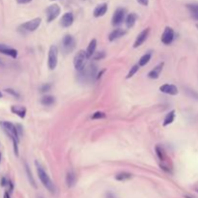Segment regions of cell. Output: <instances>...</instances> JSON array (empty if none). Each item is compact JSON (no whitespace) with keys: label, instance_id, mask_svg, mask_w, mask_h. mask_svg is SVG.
<instances>
[{"label":"cell","instance_id":"cell-1","mask_svg":"<svg viewBox=\"0 0 198 198\" xmlns=\"http://www.w3.org/2000/svg\"><path fill=\"white\" fill-rule=\"evenodd\" d=\"M0 126L7 133V135L10 137V139L13 141V146H14V152L16 157H19V134L18 132L16 126L9 121H0Z\"/></svg>","mask_w":198,"mask_h":198},{"label":"cell","instance_id":"cell-2","mask_svg":"<svg viewBox=\"0 0 198 198\" xmlns=\"http://www.w3.org/2000/svg\"><path fill=\"white\" fill-rule=\"evenodd\" d=\"M35 165L37 168V173L39 176V179L42 182V184L44 185V187L50 192H55V186L52 183V181L50 180L49 176L47 175V173L46 172V170L43 168L42 165L39 163L38 161H35Z\"/></svg>","mask_w":198,"mask_h":198},{"label":"cell","instance_id":"cell-3","mask_svg":"<svg viewBox=\"0 0 198 198\" xmlns=\"http://www.w3.org/2000/svg\"><path fill=\"white\" fill-rule=\"evenodd\" d=\"M88 56L86 51L84 50H79L78 52L75 54V56L74 58V66L75 68V70L77 71H82L85 68L86 63H87Z\"/></svg>","mask_w":198,"mask_h":198},{"label":"cell","instance_id":"cell-4","mask_svg":"<svg viewBox=\"0 0 198 198\" xmlns=\"http://www.w3.org/2000/svg\"><path fill=\"white\" fill-rule=\"evenodd\" d=\"M58 62V49L56 46H51L49 51V60H47V65L49 70H54L57 66Z\"/></svg>","mask_w":198,"mask_h":198},{"label":"cell","instance_id":"cell-5","mask_svg":"<svg viewBox=\"0 0 198 198\" xmlns=\"http://www.w3.org/2000/svg\"><path fill=\"white\" fill-rule=\"evenodd\" d=\"M75 47V40L72 35H66L62 40V49L65 53H70Z\"/></svg>","mask_w":198,"mask_h":198},{"label":"cell","instance_id":"cell-6","mask_svg":"<svg viewBox=\"0 0 198 198\" xmlns=\"http://www.w3.org/2000/svg\"><path fill=\"white\" fill-rule=\"evenodd\" d=\"M60 12H61V9H60V7L57 4H53V5H50L49 7H47L46 10L47 22L53 21L60 15Z\"/></svg>","mask_w":198,"mask_h":198},{"label":"cell","instance_id":"cell-7","mask_svg":"<svg viewBox=\"0 0 198 198\" xmlns=\"http://www.w3.org/2000/svg\"><path fill=\"white\" fill-rule=\"evenodd\" d=\"M41 22H42L41 18H36L34 19L27 21V22H25L23 24H21L20 28H22L24 31H27V32H34L41 25Z\"/></svg>","mask_w":198,"mask_h":198},{"label":"cell","instance_id":"cell-8","mask_svg":"<svg viewBox=\"0 0 198 198\" xmlns=\"http://www.w3.org/2000/svg\"><path fill=\"white\" fill-rule=\"evenodd\" d=\"M126 16V10L124 8H118L117 10L114 12L112 19H111V23L113 26H118V25L122 24V22Z\"/></svg>","mask_w":198,"mask_h":198},{"label":"cell","instance_id":"cell-9","mask_svg":"<svg viewBox=\"0 0 198 198\" xmlns=\"http://www.w3.org/2000/svg\"><path fill=\"white\" fill-rule=\"evenodd\" d=\"M174 40V30L171 27H166L161 35V42L164 45H170Z\"/></svg>","mask_w":198,"mask_h":198},{"label":"cell","instance_id":"cell-10","mask_svg":"<svg viewBox=\"0 0 198 198\" xmlns=\"http://www.w3.org/2000/svg\"><path fill=\"white\" fill-rule=\"evenodd\" d=\"M149 33H150V28H146V29H144L142 32H140V33L138 34V36H137V38H136L134 44H133V47H134V49H136V47L140 46L142 44H143V43H144L146 40H147Z\"/></svg>","mask_w":198,"mask_h":198},{"label":"cell","instance_id":"cell-11","mask_svg":"<svg viewBox=\"0 0 198 198\" xmlns=\"http://www.w3.org/2000/svg\"><path fill=\"white\" fill-rule=\"evenodd\" d=\"M160 91L171 96H176L178 94V88L173 84H163L160 87Z\"/></svg>","mask_w":198,"mask_h":198},{"label":"cell","instance_id":"cell-12","mask_svg":"<svg viewBox=\"0 0 198 198\" xmlns=\"http://www.w3.org/2000/svg\"><path fill=\"white\" fill-rule=\"evenodd\" d=\"M74 22V15L72 13H66L64 14L61 18V20H60V24L61 26L64 28H68L70 27L71 25Z\"/></svg>","mask_w":198,"mask_h":198},{"label":"cell","instance_id":"cell-13","mask_svg":"<svg viewBox=\"0 0 198 198\" xmlns=\"http://www.w3.org/2000/svg\"><path fill=\"white\" fill-rule=\"evenodd\" d=\"M0 53L8 55V56H11L12 58L18 57V50L15 49H12V47L7 46L6 45H2V44H0Z\"/></svg>","mask_w":198,"mask_h":198},{"label":"cell","instance_id":"cell-14","mask_svg":"<svg viewBox=\"0 0 198 198\" xmlns=\"http://www.w3.org/2000/svg\"><path fill=\"white\" fill-rule=\"evenodd\" d=\"M163 66H164V63H163V62H161V63L158 64V65H157L156 67L153 69L152 71L149 72L148 77H150V78H152V79H157V78H158V77H160V75H161V72H162Z\"/></svg>","mask_w":198,"mask_h":198},{"label":"cell","instance_id":"cell-15","mask_svg":"<svg viewBox=\"0 0 198 198\" xmlns=\"http://www.w3.org/2000/svg\"><path fill=\"white\" fill-rule=\"evenodd\" d=\"M107 12V4L106 3H102L98 5L94 10V16L95 18H100L105 15V13Z\"/></svg>","mask_w":198,"mask_h":198},{"label":"cell","instance_id":"cell-16","mask_svg":"<svg viewBox=\"0 0 198 198\" xmlns=\"http://www.w3.org/2000/svg\"><path fill=\"white\" fill-rule=\"evenodd\" d=\"M125 34H126V31H125V30H123L121 28H116L109 34L108 39L110 42H113V41H116L121 37H123Z\"/></svg>","mask_w":198,"mask_h":198},{"label":"cell","instance_id":"cell-17","mask_svg":"<svg viewBox=\"0 0 198 198\" xmlns=\"http://www.w3.org/2000/svg\"><path fill=\"white\" fill-rule=\"evenodd\" d=\"M11 111L14 114L18 115L20 118H24L25 115H26V108L24 106H20V105H13L11 107Z\"/></svg>","mask_w":198,"mask_h":198},{"label":"cell","instance_id":"cell-18","mask_svg":"<svg viewBox=\"0 0 198 198\" xmlns=\"http://www.w3.org/2000/svg\"><path fill=\"white\" fill-rule=\"evenodd\" d=\"M96 47H97V40L96 39H93V40L89 43L87 49H86V53H87L88 58L92 57L94 55L95 51H96Z\"/></svg>","mask_w":198,"mask_h":198},{"label":"cell","instance_id":"cell-19","mask_svg":"<svg viewBox=\"0 0 198 198\" xmlns=\"http://www.w3.org/2000/svg\"><path fill=\"white\" fill-rule=\"evenodd\" d=\"M137 19V16L134 13H131V14H129L128 16L126 18V25L128 28H132L133 25L135 24V21Z\"/></svg>","mask_w":198,"mask_h":198},{"label":"cell","instance_id":"cell-20","mask_svg":"<svg viewBox=\"0 0 198 198\" xmlns=\"http://www.w3.org/2000/svg\"><path fill=\"white\" fill-rule=\"evenodd\" d=\"M66 184L68 188H72L75 186V175L72 171H69L67 173V177H66Z\"/></svg>","mask_w":198,"mask_h":198},{"label":"cell","instance_id":"cell-21","mask_svg":"<svg viewBox=\"0 0 198 198\" xmlns=\"http://www.w3.org/2000/svg\"><path fill=\"white\" fill-rule=\"evenodd\" d=\"M175 119V110H171L170 112H168L166 114L164 120H163V126L166 127L168 125L172 124Z\"/></svg>","mask_w":198,"mask_h":198},{"label":"cell","instance_id":"cell-22","mask_svg":"<svg viewBox=\"0 0 198 198\" xmlns=\"http://www.w3.org/2000/svg\"><path fill=\"white\" fill-rule=\"evenodd\" d=\"M55 102V98L52 96H45L41 99V104L43 105H46V106H49V105H52Z\"/></svg>","mask_w":198,"mask_h":198},{"label":"cell","instance_id":"cell-23","mask_svg":"<svg viewBox=\"0 0 198 198\" xmlns=\"http://www.w3.org/2000/svg\"><path fill=\"white\" fill-rule=\"evenodd\" d=\"M151 56H152V53L150 52H147V53H145L143 56H142L140 59H139V62H138V65L140 66V67H143V66H146L147 64L149 63V61L151 60Z\"/></svg>","mask_w":198,"mask_h":198},{"label":"cell","instance_id":"cell-24","mask_svg":"<svg viewBox=\"0 0 198 198\" xmlns=\"http://www.w3.org/2000/svg\"><path fill=\"white\" fill-rule=\"evenodd\" d=\"M132 177V175L131 173H129V172H120V173H118L115 176V179L117 181H120V182H122V181L130 180Z\"/></svg>","mask_w":198,"mask_h":198},{"label":"cell","instance_id":"cell-25","mask_svg":"<svg viewBox=\"0 0 198 198\" xmlns=\"http://www.w3.org/2000/svg\"><path fill=\"white\" fill-rule=\"evenodd\" d=\"M24 165H25V171H26V174H27V177H28V180H29L30 184H31L34 188H36V183H35V180H34V178H33L31 170H30V168L28 167L27 163H24Z\"/></svg>","mask_w":198,"mask_h":198},{"label":"cell","instance_id":"cell-26","mask_svg":"<svg viewBox=\"0 0 198 198\" xmlns=\"http://www.w3.org/2000/svg\"><path fill=\"white\" fill-rule=\"evenodd\" d=\"M156 152L158 155V158H160L161 161H164L165 160V153H164V150H163L161 146H157L156 147Z\"/></svg>","mask_w":198,"mask_h":198},{"label":"cell","instance_id":"cell-27","mask_svg":"<svg viewBox=\"0 0 198 198\" xmlns=\"http://www.w3.org/2000/svg\"><path fill=\"white\" fill-rule=\"evenodd\" d=\"M139 65L137 64V65H134L132 68H131V70H130V72H128V75H127V76H126V78L127 79H129V78H131V77H132L133 75H134L135 74H136V72L138 71V69H139Z\"/></svg>","mask_w":198,"mask_h":198},{"label":"cell","instance_id":"cell-28","mask_svg":"<svg viewBox=\"0 0 198 198\" xmlns=\"http://www.w3.org/2000/svg\"><path fill=\"white\" fill-rule=\"evenodd\" d=\"M106 117V114L102 111H97L92 115V119L93 120H99V119H105Z\"/></svg>","mask_w":198,"mask_h":198},{"label":"cell","instance_id":"cell-29","mask_svg":"<svg viewBox=\"0 0 198 198\" xmlns=\"http://www.w3.org/2000/svg\"><path fill=\"white\" fill-rule=\"evenodd\" d=\"M186 90H187V94L188 95L189 97L191 98H192V99H194V100H197L198 101V93L196 92V91H194V90H192V89H191V88H186Z\"/></svg>","mask_w":198,"mask_h":198},{"label":"cell","instance_id":"cell-30","mask_svg":"<svg viewBox=\"0 0 198 198\" xmlns=\"http://www.w3.org/2000/svg\"><path fill=\"white\" fill-rule=\"evenodd\" d=\"M187 7L188 10H191L192 14L198 13V4H188V5H187Z\"/></svg>","mask_w":198,"mask_h":198},{"label":"cell","instance_id":"cell-31","mask_svg":"<svg viewBox=\"0 0 198 198\" xmlns=\"http://www.w3.org/2000/svg\"><path fill=\"white\" fill-rule=\"evenodd\" d=\"M94 59L95 60H102V58H105V51H99V52H95L94 53Z\"/></svg>","mask_w":198,"mask_h":198},{"label":"cell","instance_id":"cell-32","mask_svg":"<svg viewBox=\"0 0 198 198\" xmlns=\"http://www.w3.org/2000/svg\"><path fill=\"white\" fill-rule=\"evenodd\" d=\"M50 89H51V85L49 83H46L41 87L40 91H41V93H46V92L50 91Z\"/></svg>","mask_w":198,"mask_h":198},{"label":"cell","instance_id":"cell-33","mask_svg":"<svg viewBox=\"0 0 198 198\" xmlns=\"http://www.w3.org/2000/svg\"><path fill=\"white\" fill-rule=\"evenodd\" d=\"M5 91H6V93H8V94H10V95H12L13 97H16V98H19V94L16 92V91H15L14 89H11V88H7V89H5Z\"/></svg>","mask_w":198,"mask_h":198},{"label":"cell","instance_id":"cell-34","mask_svg":"<svg viewBox=\"0 0 198 198\" xmlns=\"http://www.w3.org/2000/svg\"><path fill=\"white\" fill-rule=\"evenodd\" d=\"M137 2L143 6H148L149 4V0H137Z\"/></svg>","mask_w":198,"mask_h":198},{"label":"cell","instance_id":"cell-35","mask_svg":"<svg viewBox=\"0 0 198 198\" xmlns=\"http://www.w3.org/2000/svg\"><path fill=\"white\" fill-rule=\"evenodd\" d=\"M8 184H9V182L7 181V179H6L5 177H3V178L1 179V186H2V187H6Z\"/></svg>","mask_w":198,"mask_h":198},{"label":"cell","instance_id":"cell-36","mask_svg":"<svg viewBox=\"0 0 198 198\" xmlns=\"http://www.w3.org/2000/svg\"><path fill=\"white\" fill-rule=\"evenodd\" d=\"M30 1H32V0H16V2L19 4H26L29 3Z\"/></svg>","mask_w":198,"mask_h":198},{"label":"cell","instance_id":"cell-37","mask_svg":"<svg viewBox=\"0 0 198 198\" xmlns=\"http://www.w3.org/2000/svg\"><path fill=\"white\" fill-rule=\"evenodd\" d=\"M106 198H115V196H114L111 192H108V193L106 194Z\"/></svg>","mask_w":198,"mask_h":198},{"label":"cell","instance_id":"cell-38","mask_svg":"<svg viewBox=\"0 0 198 198\" xmlns=\"http://www.w3.org/2000/svg\"><path fill=\"white\" fill-rule=\"evenodd\" d=\"M4 198H11L9 192H5V194H4Z\"/></svg>","mask_w":198,"mask_h":198},{"label":"cell","instance_id":"cell-39","mask_svg":"<svg viewBox=\"0 0 198 198\" xmlns=\"http://www.w3.org/2000/svg\"><path fill=\"white\" fill-rule=\"evenodd\" d=\"M0 98H2V93L0 92Z\"/></svg>","mask_w":198,"mask_h":198},{"label":"cell","instance_id":"cell-40","mask_svg":"<svg viewBox=\"0 0 198 198\" xmlns=\"http://www.w3.org/2000/svg\"><path fill=\"white\" fill-rule=\"evenodd\" d=\"M0 161H1V153H0Z\"/></svg>","mask_w":198,"mask_h":198},{"label":"cell","instance_id":"cell-41","mask_svg":"<svg viewBox=\"0 0 198 198\" xmlns=\"http://www.w3.org/2000/svg\"><path fill=\"white\" fill-rule=\"evenodd\" d=\"M186 198H191V197H189V196H186Z\"/></svg>","mask_w":198,"mask_h":198},{"label":"cell","instance_id":"cell-42","mask_svg":"<svg viewBox=\"0 0 198 198\" xmlns=\"http://www.w3.org/2000/svg\"><path fill=\"white\" fill-rule=\"evenodd\" d=\"M0 64H1V61H0Z\"/></svg>","mask_w":198,"mask_h":198}]
</instances>
